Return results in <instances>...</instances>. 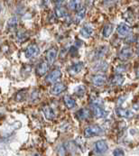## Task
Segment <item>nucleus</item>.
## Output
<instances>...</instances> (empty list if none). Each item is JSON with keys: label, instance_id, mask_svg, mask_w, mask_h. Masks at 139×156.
Masks as SVG:
<instances>
[{"label": "nucleus", "instance_id": "f257e3e1", "mask_svg": "<svg viewBox=\"0 0 139 156\" xmlns=\"http://www.w3.org/2000/svg\"><path fill=\"white\" fill-rule=\"evenodd\" d=\"M103 134H104V130L97 125L90 126L84 129V137L86 138L98 136V135H102Z\"/></svg>", "mask_w": 139, "mask_h": 156}, {"label": "nucleus", "instance_id": "f03ea898", "mask_svg": "<svg viewBox=\"0 0 139 156\" xmlns=\"http://www.w3.org/2000/svg\"><path fill=\"white\" fill-rule=\"evenodd\" d=\"M132 56H133V50L131 47H127V46L124 47L118 53V59L123 62L129 60Z\"/></svg>", "mask_w": 139, "mask_h": 156}, {"label": "nucleus", "instance_id": "7ed1b4c3", "mask_svg": "<svg viewBox=\"0 0 139 156\" xmlns=\"http://www.w3.org/2000/svg\"><path fill=\"white\" fill-rule=\"evenodd\" d=\"M131 32H132L131 27L124 23H120L116 28V33L119 37H127Z\"/></svg>", "mask_w": 139, "mask_h": 156}, {"label": "nucleus", "instance_id": "20e7f679", "mask_svg": "<svg viewBox=\"0 0 139 156\" xmlns=\"http://www.w3.org/2000/svg\"><path fill=\"white\" fill-rule=\"evenodd\" d=\"M40 52V49L36 44L29 45L25 50V57L27 59H32L36 57Z\"/></svg>", "mask_w": 139, "mask_h": 156}, {"label": "nucleus", "instance_id": "39448f33", "mask_svg": "<svg viewBox=\"0 0 139 156\" xmlns=\"http://www.w3.org/2000/svg\"><path fill=\"white\" fill-rule=\"evenodd\" d=\"M62 77V72L59 69H54L52 72H50L45 78V81L47 83H55L58 81Z\"/></svg>", "mask_w": 139, "mask_h": 156}, {"label": "nucleus", "instance_id": "423d86ee", "mask_svg": "<svg viewBox=\"0 0 139 156\" xmlns=\"http://www.w3.org/2000/svg\"><path fill=\"white\" fill-rule=\"evenodd\" d=\"M107 77L105 75H102V74H96L91 77V82L94 86H97V87H101L103 85L106 84L107 82Z\"/></svg>", "mask_w": 139, "mask_h": 156}, {"label": "nucleus", "instance_id": "0eeeda50", "mask_svg": "<svg viewBox=\"0 0 139 156\" xmlns=\"http://www.w3.org/2000/svg\"><path fill=\"white\" fill-rule=\"evenodd\" d=\"M95 150L98 154H105L109 150V145L105 140H98L95 143Z\"/></svg>", "mask_w": 139, "mask_h": 156}, {"label": "nucleus", "instance_id": "6e6552de", "mask_svg": "<svg viewBox=\"0 0 139 156\" xmlns=\"http://www.w3.org/2000/svg\"><path fill=\"white\" fill-rule=\"evenodd\" d=\"M76 117L80 120V121H85L88 120L91 116V111L89 108H80L76 112Z\"/></svg>", "mask_w": 139, "mask_h": 156}, {"label": "nucleus", "instance_id": "1a4fd4ad", "mask_svg": "<svg viewBox=\"0 0 139 156\" xmlns=\"http://www.w3.org/2000/svg\"><path fill=\"white\" fill-rule=\"evenodd\" d=\"M58 55V49L56 47H52L50 48L46 52V61L48 62V63L52 64Z\"/></svg>", "mask_w": 139, "mask_h": 156}, {"label": "nucleus", "instance_id": "9d476101", "mask_svg": "<svg viewBox=\"0 0 139 156\" xmlns=\"http://www.w3.org/2000/svg\"><path fill=\"white\" fill-rule=\"evenodd\" d=\"M91 110H92L93 115L97 117V118H103L107 115V111L105 109H103L100 106H98V104H92L91 106Z\"/></svg>", "mask_w": 139, "mask_h": 156}, {"label": "nucleus", "instance_id": "9b49d317", "mask_svg": "<svg viewBox=\"0 0 139 156\" xmlns=\"http://www.w3.org/2000/svg\"><path fill=\"white\" fill-rule=\"evenodd\" d=\"M66 89H67V87H66L65 84H63V83H56V84L53 85V87L51 89V94L54 95V96H58L61 93L64 92Z\"/></svg>", "mask_w": 139, "mask_h": 156}, {"label": "nucleus", "instance_id": "f8f14e48", "mask_svg": "<svg viewBox=\"0 0 139 156\" xmlns=\"http://www.w3.org/2000/svg\"><path fill=\"white\" fill-rule=\"evenodd\" d=\"M48 69H49V66L47 62H40L35 69L36 75L39 77H43L46 74Z\"/></svg>", "mask_w": 139, "mask_h": 156}, {"label": "nucleus", "instance_id": "ddd939ff", "mask_svg": "<svg viewBox=\"0 0 139 156\" xmlns=\"http://www.w3.org/2000/svg\"><path fill=\"white\" fill-rule=\"evenodd\" d=\"M116 113L119 117H124V118H127V119L132 118L134 116V113L131 111V110L125 109V108H116Z\"/></svg>", "mask_w": 139, "mask_h": 156}, {"label": "nucleus", "instance_id": "4468645a", "mask_svg": "<svg viewBox=\"0 0 139 156\" xmlns=\"http://www.w3.org/2000/svg\"><path fill=\"white\" fill-rule=\"evenodd\" d=\"M83 67H84L83 62H77V63L71 65L68 69V71H69V73L70 75H77V74H79L82 70Z\"/></svg>", "mask_w": 139, "mask_h": 156}, {"label": "nucleus", "instance_id": "2eb2a0df", "mask_svg": "<svg viewBox=\"0 0 139 156\" xmlns=\"http://www.w3.org/2000/svg\"><path fill=\"white\" fill-rule=\"evenodd\" d=\"M124 81H125V78L121 75V74H119V73H116V75H114L112 78H111V80H110V83H111V85H113V86H121L123 83H124Z\"/></svg>", "mask_w": 139, "mask_h": 156}, {"label": "nucleus", "instance_id": "dca6fc26", "mask_svg": "<svg viewBox=\"0 0 139 156\" xmlns=\"http://www.w3.org/2000/svg\"><path fill=\"white\" fill-rule=\"evenodd\" d=\"M93 32H94L93 28L91 25H89V24L84 25V26L80 29V34H81V36H83L84 38H90V37L93 34Z\"/></svg>", "mask_w": 139, "mask_h": 156}, {"label": "nucleus", "instance_id": "f3484780", "mask_svg": "<svg viewBox=\"0 0 139 156\" xmlns=\"http://www.w3.org/2000/svg\"><path fill=\"white\" fill-rule=\"evenodd\" d=\"M109 68V65L104 61H98L92 66V69L95 71H105Z\"/></svg>", "mask_w": 139, "mask_h": 156}, {"label": "nucleus", "instance_id": "a211bd4d", "mask_svg": "<svg viewBox=\"0 0 139 156\" xmlns=\"http://www.w3.org/2000/svg\"><path fill=\"white\" fill-rule=\"evenodd\" d=\"M113 29H114V25L112 23H107L102 31V35L104 38H109L111 34L113 33Z\"/></svg>", "mask_w": 139, "mask_h": 156}, {"label": "nucleus", "instance_id": "6ab92c4d", "mask_svg": "<svg viewBox=\"0 0 139 156\" xmlns=\"http://www.w3.org/2000/svg\"><path fill=\"white\" fill-rule=\"evenodd\" d=\"M54 12H55V16L59 18H64L68 16L67 10L62 6H56L54 9Z\"/></svg>", "mask_w": 139, "mask_h": 156}, {"label": "nucleus", "instance_id": "aec40b11", "mask_svg": "<svg viewBox=\"0 0 139 156\" xmlns=\"http://www.w3.org/2000/svg\"><path fill=\"white\" fill-rule=\"evenodd\" d=\"M43 112H44L45 117L48 120H52L55 117V114L52 110V108L51 107H49V106H45L43 108Z\"/></svg>", "mask_w": 139, "mask_h": 156}, {"label": "nucleus", "instance_id": "412c9836", "mask_svg": "<svg viewBox=\"0 0 139 156\" xmlns=\"http://www.w3.org/2000/svg\"><path fill=\"white\" fill-rule=\"evenodd\" d=\"M63 100H64V104H65V106H66L69 109L74 108H76V106H77L76 101H75L71 97L68 96V95L64 97Z\"/></svg>", "mask_w": 139, "mask_h": 156}, {"label": "nucleus", "instance_id": "4be33fe9", "mask_svg": "<svg viewBox=\"0 0 139 156\" xmlns=\"http://www.w3.org/2000/svg\"><path fill=\"white\" fill-rule=\"evenodd\" d=\"M108 46H99L96 51H95V57L96 58H101L103 56H105V54L108 52Z\"/></svg>", "mask_w": 139, "mask_h": 156}, {"label": "nucleus", "instance_id": "5701e85b", "mask_svg": "<svg viewBox=\"0 0 139 156\" xmlns=\"http://www.w3.org/2000/svg\"><path fill=\"white\" fill-rule=\"evenodd\" d=\"M85 15H86V8L85 7H80L78 12H77V15H76V19H75V22L77 23H80L85 17Z\"/></svg>", "mask_w": 139, "mask_h": 156}, {"label": "nucleus", "instance_id": "b1692460", "mask_svg": "<svg viewBox=\"0 0 139 156\" xmlns=\"http://www.w3.org/2000/svg\"><path fill=\"white\" fill-rule=\"evenodd\" d=\"M69 8L72 11L79 10L80 8V0H70L69 3Z\"/></svg>", "mask_w": 139, "mask_h": 156}, {"label": "nucleus", "instance_id": "393cba45", "mask_svg": "<svg viewBox=\"0 0 139 156\" xmlns=\"http://www.w3.org/2000/svg\"><path fill=\"white\" fill-rule=\"evenodd\" d=\"M86 93V88L85 86H79L77 87V89H75V94L79 97H82L84 96Z\"/></svg>", "mask_w": 139, "mask_h": 156}, {"label": "nucleus", "instance_id": "a878e982", "mask_svg": "<svg viewBox=\"0 0 139 156\" xmlns=\"http://www.w3.org/2000/svg\"><path fill=\"white\" fill-rule=\"evenodd\" d=\"M25 97H26V94L24 93L23 90H22V91H19L18 93H16L15 98H16V101H17V102H22L23 100H24Z\"/></svg>", "mask_w": 139, "mask_h": 156}, {"label": "nucleus", "instance_id": "bb28decb", "mask_svg": "<svg viewBox=\"0 0 139 156\" xmlns=\"http://www.w3.org/2000/svg\"><path fill=\"white\" fill-rule=\"evenodd\" d=\"M18 23V19L16 16H14V17H11L9 20H8V26L10 28H14L17 25Z\"/></svg>", "mask_w": 139, "mask_h": 156}, {"label": "nucleus", "instance_id": "cd10ccee", "mask_svg": "<svg viewBox=\"0 0 139 156\" xmlns=\"http://www.w3.org/2000/svg\"><path fill=\"white\" fill-rule=\"evenodd\" d=\"M66 152H67V149H66V146L65 145H61L58 148V154L59 155H65L66 154Z\"/></svg>", "mask_w": 139, "mask_h": 156}, {"label": "nucleus", "instance_id": "c85d7f7f", "mask_svg": "<svg viewBox=\"0 0 139 156\" xmlns=\"http://www.w3.org/2000/svg\"><path fill=\"white\" fill-rule=\"evenodd\" d=\"M127 69V67L126 65H118V66L116 68V72L120 74V73L125 72Z\"/></svg>", "mask_w": 139, "mask_h": 156}, {"label": "nucleus", "instance_id": "c756f323", "mask_svg": "<svg viewBox=\"0 0 139 156\" xmlns=\"http://www.w3.org/2000/svg\"><path fill=\"white\" fill-rule=\"evenodd\" d=\"M113 155L123 156V155H125V153H124L123 149H121V148H116V149L114 150V152H113Z\"/></svg>", "mask_w": 139, "mask_h": 156}, {"label": "nucleus", "instance_id": "7c9ffc66", "mask_svg": "<svg viewBox=\"0 0 139 156\" xmlns=\"http://www.w3.org/2000/svg\"><path fill=\"white\" fill-rule=\"evenodd\" d=\"M133 108H134V109H136V110H138L139 109V101H137V103H135V104L133 105Z\"/></svg>", "mask_w": 139, "mask_h": 156}, {"label": "nucleus", "instance_id": "2f4dec72", "mask_svg": "<svg viewBox=\"0 0 139 156\" xmlns=\"http://www.w3.org/2000/svg\"><path fill=\"white\" fill-rule=\"evenodd\" d=\"M136 77H137V79L139 80V65L136 69Z\"/></svg>", "mask_w": 139, "mask_h": 156}, {"label": "nucleus", "instance_id": "473e14b6", "mask_svg": "<svg viewBox=\"0 0 139 156\" xmlns=\"http://www.w3.org/2000/svg\"><path fill=\"white\" fill-rule=\"evenodd\" d=\"M42 2H43V4H44L45 5H49L50 0H42Z\"/></svg>", "mask_w": 139, "mask_h": 156}, {"label": "nucleus", "instance_id": "72a5a7b5", "mask_svg": "<svg viewBox=\"0 0 139 156\" xmlns=\"http://www.w3.org/2000/svg\"><path fill=\"white\" fill-rule=\"evenodd\" d=\"M63 1H64V0H53V2H54L55 4H57V5H60V4H62Z\"/></svg>", "mask_w": 139, "mask_h": 156}, {"label": "nucleus", "instance_id": "f704fd0d", "mask_svg": "<svg viewBox=\"0 0 139 156\" xmlns=\"http://www.w3.org/2000/svg\"><path fill=\"white\" fill-rule=\"evenodd\" d=\"M137 53L139 55V45L137 46Z\"/></svg>", "mask_w": 139, "mask_h": 156}, {"label": "nucleus", "instance_id": "c9c22d12", "mask_svg": "<svg viewBox=\"0 0 139 156\" xmlns=\"http://www.w3.org/2000/svg\"><path fill=\"white\" fill-rule=\"evenodd\" d=\"M0 8H1V6H0Z\"/></svg>", "mask_w": 139, "mask_h": 156}]
</instances>
